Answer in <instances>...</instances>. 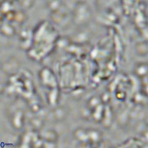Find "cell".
<instances>
[{
    "label": "cell",
    "mask_w": 148,
    "mask_h": 148,
    "mask_svg": "<svg viewBox=\"0 0 148 148\" xmlns=\"http://www.w3.org/2000/svg\"><path fill=\"white\" fill-rule=\"evenodd\" d=\"M58 39V33L52 24L47 21L40 22L32 30L28 56L35 61H42L53 52Z\"/></svg>",
    "instance_id": "cell-1"
},
{
    "label": "cell",
    "mask_w": 148,
    "mask_h": 148,
    "mask_svg": "<svg viewBox=\"0 0 148 148\" xmlns=\"http://www.w3.org/2000/svg\"><path fill=\"white\" fill-rule=\"evenodd\" d=\"M6 90L8 95L25 101L29 108L41 103L36 92L31 74L28 71H23L12 75Z\"/></svg>",
    "instance_id": "cell-2"
},
{
    "label": "cell",
    "mask_w": 148,
    "mask_h": 148,
    "mask_svg": "<svg viewBox=\"0 0 148 148\" xmlns=\"http://www.w3.org/2000/svg\"><path fill=\"white\" fill-rule=\"evenodd\" d=\"M18 1H4L1 8V33L12 37L21 28L26 22V12L21 8Z\"/></svg>",
    "instance_id": "cell-3"
},
{
    "label": "cell",
    "mask_w": 148,
    "mask_h": 148,
    "mask_svg": "<svg viewBox=\"0 0 148 148\" xmlns=\"http://www.w3.org/2000/svg\"><path fill=\"white\" fill-rule=\"evenodd\" d=\"M85 119L105 127H109L113 118L112 107L109 97L96 96L91 98L82 110Z\"/></svg>",
    "instance_id": "cell-4"
},
{
    "label": "cell",
    "mask_w": 148,
    "mask_h": 148,
    "mask_svg": "<svg viewBox=\"0 0 148 148\" xmlns=\"http://www.w3.org/2000/svg\"><path fill=\"white\" fill-rule=\"evenodd\" d=\"M41 85L44 90L46 101L51 107H56L60 99V84L53 72L44 68L39 74Z\"/></svg>",
    "instance_id": "cell-5"
},
{
    "label": "cell",
    "mask_w": 148,
    "mask_h": 148,
    "mask_svg": "<svg viewBox=\"0 0 148 148\" xmlns=\"http://www.w3.org/2000/svg\"><path fill=\"white\" fill-rule=\"evenodd\" d=\"M74 138L79 147H101L104 145L102 132L94 128H77Z\"/></svg>",
    "instance_id": "cell-6"
},
{
    "label": "cell",
    "mask_w": 148,
    "mask_h": 148,
    "mask_svg": "<svg viewBox=\"0 0 148 148\" xmlns=\"http://www.w3.org/2000/svg\"><path fill=\"white\" fill-rule=\"evenodd\" d=\"M18 145L19 147H44L43 132L36 129L28 130L21 136Z\"/></svg>",
    "instance_id": "cell-7"
},
{
    "label": "cell",
    "mask_w": 148,
    "mask_h": 148,
    "mask_svg": "<svg viewBox=\"0 0 148 148\" xmlns=\"http://www.w3.org/2000/svg\"><path fill=\"white\" fill-rule=\"evenodd\" d=\"M136 74L141 82L142 93L147 96V66L144 63L138 64L136 67Z\"/></svg>",
    "instance_id": "cell-8"
},
{
    "label": "cell",
    "mask_w": 148,
    "mask_h": 148,
    "mask_svg": "<svg viewBox=\"0 0 148 148\" xmlns=\"http://www.w3.org/2000/svg\"><path fill=\"white\" fill-rule=\"evenodd\" d=\"M116 147L119 148H147V143L140 138L133 137L123 141Z\"/></svg>",
    "instance_id": "cell-9"
},
{
    "label": "cell",
    "mask_w": 148,
    "mask_h": 148,
    "mask_svg": "<svg viewBox=\"0 0 148 148\" xmlns=\"http://www.w3.org/2000/svg\"><path fill=\"white\" fill-rule=\"evenodd\" d=\"M25 119V115L24 110L19 109L14 112V114L12 115L11 117L12 124L17 129H22L24 126Z\"/></svg>",
    "instance_id": "cell-10"
}]
</instances>
